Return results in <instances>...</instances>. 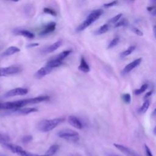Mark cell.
Masks as SVG:
<instances>
[{"label": "cell", "instance_id": "cell-1", "mask_svg": "<svg viewBox=\"0 0 156 156\" xmlns=\"http://www.w3.org/2000/svg\"><path fill=\"white\" fill-rule=\"evenodd\" d=\"M49 99V97L48 96H40L35 98L18 100L15 101L0 102V110H11L16 108H20L27 105L40 103L41 102L48 101Z\"/></svg>", "mask_w": 156, "mask_h": 156}, {"label": "cell", "instance_id": "cell-2", "mask_svg": "<svg viewBox=\"0 0 156 156\" xmlns=\"http://www.w3.org/2000/svg\"><path fill=\"white\" fill-rule=\"evenodd\" d=\"M65 121L63 117L57 118L50 119H44L41 121L37 126L38 129L43 132H48L55 128L60 123Z\"/></svg>", "mask_w": 156, "mask_h": 156}, {"label": "cell", "instance_id": "cell-3", "mask_svg": "<svg viewBox=\"0 0 156 156\" xmlns=\"http://www.w3.org/2000/svg\"><path fill=\"white\" fill-rule=\"evenodd\" d=\"M103 13V11L101 9H97L92 11L87 17V18L77 27V32H81L84 30L88 27H89L92 23L95 22Z\"/></svg>", "mask_w": 156, "mask_h": 156}, {"label": "cell", "instance_id": "cell-4", "mask_svg": "<svg viewBox=\"0 0 156 156\" xmlns=\"http://www.w3.org/2000/svg\"><path fill=\"white\" fill-rule=\"evenodd\" d=\"M5 148L12 152L13 153H15L17 154L19 156H47L46 155H37L31 152H29L28 151H26L24 150L21 146L13 144H10L9 143H4L2 144Z\"/></svg>", "mask_w": 156, "mask_h": 156}, {"label": "cell", "instance_id": "cell-5", "mask_svg": "<svg viewBox=\"0 0 156 156\" xmlns=\"http://www.w3.org/2000/svg\"><path fill=\"white\" fill-rule=\"evenodd\" d=\"M57 136L71 142H76L79 139L78 132L69 129H64L59 130L57 132Z\"/></svg>", "mask_w": 156, "mask_h": 156}, {"label": "cell", "instance_id": "cell-6", "mask_svg": "<svg viewBox=\"0 0 156 156\" xmlns=\"http://www.w3.org/2000/svg\"><path fill=\"white\" fill-rule=\"evenodd\" d=\"M38 110L34 107L20 108L5 112L3 115H26L37 112Z\"/></svg>", "mask_w": 156, "mask_h": 156}, {"label": "cell", "instance_id": "cell-7", "mask_svg": "<svg viewBox=\"0 0 156 156\" xmlns=\"http://www.w3.org/2000/svg\"><path fill=\"white\" fill-rule=\"evenodd\" d=\"M21 71L20 67L16 66H10L7 67H0V76H9L15 75Z\"/></svg>", "mask_w": 156, "mask_h": 156}, {"label": "cell", "instance_id": "cell-8", "mask_svg": "<svg viewBox=\"0 0 156 156\" xmlns=\"http://www.w3.org/2000/svg\"><path fill=\"white\" fill-rule=\"evenodd\" d=\"M28 92V90L26 88H16L12 90H10L6 92L4 96L5 98H9L16 96H23L26 95Z\"/></svg>", "mask_w": 156, "mask_h": 156}, {"label": "cell", "instance_id": "cell-9", "mask_svg": "<svg viewBox=\"0 0 156 156\" xmlns=\"http://www.w3.org/2000/svg\"><path fill=\"white\" fill-rule=\"evenodd\" d=\"M142 62V58H138L133 61L130 62L128 65H127L122 70V73L123 74H127L131 71L132 69H133L137 67Z\"/></svg>", "mask_w": 156, "mask_h": 156}, {"label": "cell", "instance_id": "cell-10", "mask_svg": "<svg viewBox=\"0 0 156 156\" xmlns=\"http://www.w3.org/2000/svg\"><path fill=\"white\" fill-rule=\"evenodd\" d=\"M114 146L115 147H116L119 151H120L121 152H122V153H124V154L128 155V156H139L137 153H136L134 151L120 144H116V143H114L113 144Z\"/></svg>", "mask_w": 156, "mask_h": 156}, {"label": "cell", "instance_id": "cell-11", "mask_svg": "<svg viewBox=\"0 0 156 156\" xmlns=\"http://www.w3.org/2000/svg\"><path fill=\"white\" fill-rule=\"evenodd\" d=\"M55 27H56V23L53 21L50 22L46 24L44 26L43 29L40 32V35L43 36V35H46L47 34H49L52 32L55 29Z\"/></svg>", "mask_w": 156, "mask_h": 156}, {"label": "cell", "instance_id": "cell-12", "mask_svg": "<svg viewBox=\"0 0 156 156\" xmlns=\"http://www.w3.org/2000/svg\"><path fill=\"white\" fill-rule=\"evenodd\" d=\"M68 121L72 126L77 129H81L83 127V124L82 122L79 120V118H77L75 116H69L68 118Z\"/></svg>", "mask_w": 156, "mask_h": 156}, {"label": "cell", "instance_id": "cell-13", "mask_svg": "<svg viewBox=\"0 0 156 156\" xmlns=\"http://www.w3.org/2000/svg\"><path fill=\"white\" fill-rule=\"evenodd\" d=\"M53 69L47 66L46 65L45 66H43L42 68H41L40 69H39L35 74V76L37 79H41L43 77H44L45 76H46L47 74H48L50 72H51V71Z\"/></svg>", "mask_w": 156, "mask_h": 156}, {"label": "cell", "instance_id": "cell-14", "mask_svg": "<svg viewBox=\"0 0 156 156\" xmlns=\"http://www.w3.org/2000/svg\"><path fill=\"white\" fill-rule=\"evenodd\" d=\"M62 41L61 40H58V41L54 42V43H52V44L48 46L46 48H44L43 50V52L45 54L52 52L55 51V50H57L62 45Z\"/></svg>", "mask_w": 156, "mask_h": 156}, {"label": "cell", "instance_id": "cell-15", "mask_svg": "<svg viewBox=\"0 0 156 156\" xmlns=\"http://www.w3.org/2000/svg\"><path fill=\"white\" fill-rule=\"evenodd\" d=\"M14 34L16 35H20L24 37H26L27 38L32 39L34 38V34L32 33L31 32L25 30V29H15L14 30Z\"/></svg>", "mask_w": 156, "mask_h": 156}, {"label": "cell", "instance_id": "cell-16", "mask_svg": "<svg viewBox=\"0 0 156 156\" xmlns=\"http://www.w3.org/2000/svg\"><path fill=\"white\" fill-rule=\"evenodd\" d=\"M78 69L80 71H81L82 72L85 73H88L90 70V66L83 57H82L80 58V64L78 66Z\"/></svg>", "mask_w": 156, "mask_h": 156}, {"label": "cell", "instance_id": "cell-17", "mask_svg": "<svg viewBox=\"0 0 156 156\" xmlns=\"http://www.w3.org/2000/svg\"><path fill=\"white\" fill-rule=\"evenodd\" d=\"M20 51V49L16 46H12L9 47L7 49H6L2 53V56L5 57V56H9L12 55L15 53H17Z\"/></svg>", "mask_w": 156, "mask_h": 156}, {"label": "cell", "instance_id": "cell-18", "mask_svg": "<svg viewBox=\"0 0 156 156\" xmlns=\"http://www.w3.org/2000/svg\"><path fill=\"white\" fill-rule=\"evenodd\" d=\"M62 64V62L56 59L55 57L54 58H52V59H51L50 60H49L47 63H46V66L52 68V69H54V68H57L59 66H60Z\"/></svg>", "mask_w": 156, "mask_h": 156}, {"label": "cell", "instance_id": "cell-19", "mask_svg": "<svg viewBox=\"0 0 156 156\" xmlns=\"http://www.w3.org/2000/svg\"><path fill=\"white\" fill-rule=\"evenodd\" d=\"M58 149H59V146L58 144H52L49 147V149L47 150L44 155L47 156H52L57 152Z\"/></svg>", "mask_w": 156, "mask_h": 156}, {"label": "cell", "instance_id": "cell-20", "mask_svg": "<svg viewBox=\"0 0 156 156\" xmlns=\"http://www.w3.org/2000/svg\"><path fill=\"white\" fill-rule=\"evenodd\" d=\"M108 29H109V24L108 23H106L101 26L99 29H98L96 30L95 34L96 35H101L106 33L108 30Z\"/></svg>", "mask_w": 156, "mask_h": 156}, {"label": "cell", "instance_id": "cell-21", "mask_svg": "<svg viewBox=\"0 0 156 156\" xmlns=\"http://www.w3.org/2000/svg\"><path fill=\"white\" fill-rule=\"evenodd\" d=\"M71 52V51L70 50H66L62 52H60V54H58L57 55H56L55 57V58L61 62H62L66 57H67Z\"/></svg>", "mask_w": 156, "mask_h": 156}, {"label": "cell", "instance_id": "cell-22", "mask_svg": "<svg viewBox=\"0 0 156 156\" xmlns=\"http://www.w3.org/2000/svg\"><path fill=\"white\" fill-rule=\"evenodd\" d=\"M150 105V102L149 101L146 100L144 102V103L143 104V105L140 107V108L138 109V113L140 114H144L145 113L147 110H148L149 107Z\"/></svg>", "mask_w": 156, "mask_h": 156}, {"label": "cell", "instance_id": "cell-23", "mask_svg": "<svg viewBox=\"0 0 156 156\" xmlns=\"http://www.w3.org/2000/svg\"><path fill=\"white\" fill-rule=\"evenodd\" d=\"M135 49V46H129L126 50H125L124 51H123L121 54H120V57L121 58H124L126 57L129 55H130Z\"/></svg>", "mask_w": 156, "mask_h": 156}, {"label": "cell", "instance_id": "cell-24", "mask_svg": "<svg viewBox=\"0 0 156 156\" xmlns=\"http://www.w3.org/2000/svg\"><path fill=\"white\" fill-rule=\"evenodd\" d=\"M10 141V137L8 135L1 133L0 132V143L1 144H4L6 143H9Z\"/></svg>", "mask_w": 156, "mask_h": 156}, {"label": "cell", "instance_id": "cell-25", "mask_svg": "<svg viewBox=\"0 0 156 156\" xmlns=\"http://www.w3.org/2000/svg\"><path fill=\"white\" fill-rule=\"evenodd\" d=\"M147 87H148V85L147 83L143 84V85H141V87L140 88L134 90V94L136 95H139V94H141L142 93L144 92L146 90V89L147 88Z\"/></svg>", "mask_w": 156, "mask_h": 156}, {"label": "cell", "instance_id": "cell-26", "mask_svg": "<svg viewBox=\"0 0 156 156\" xmlns=\"http://www.w3.org/2000/svg\"><path fill=\"white\" fill-rule=\"evenodd\" d=\"M121 16H122V13H121L117 14L116 15H115V16H113L112 18H111V19L109 20V21H108V24L109 25H110V24H115L119 20V19L121 18Z\"/></svg>", "mask_w": 156, "mask_h": 156}, {"label": "cell", "instance_id": "cell-27", "mask_svg": "<svg viewBox=\"0 0 156 156\" xmlns=\"http://www.w3.org/2000/svg\"><path fill=\"white\" fill-rule=\"evenodd\" d=\"M119 41V38L118 37H114L112 40L110 42V43L108 44V46H107V48L108 49H111V48H113V47H115V46H116L118 43Z\"/></svg>", "mask_w": 156, "mask_h": 156}, {"label": "cell", "instance_id": "cell-28", "mask_svg": "<svg viewBox=\"0 0 156 156\" xmlns=\"http://www.w3.org/2000/svg\"><path fill=\"white\" fill-rule=\"evenodd\" d=\"M128 24V21L127 20V19L126 18H122V20H121L120 21H118L115 25L114 27H119L121 26H126Z\"/></svg>", "mask_w": 156, "mask_h": 156}, {"label": "cell", "instance_id": "cell-29", "mask_svg": "<svg viewBox=\"0 0 156 156\" xmlns=\"http://www.w3.org/2000/svg\"><path fill=\"white\" fill-rule=\"evenodd\" d=\"M122 99L126 104H129L131 101V96L129 93H125L122 95Z\"/></svg>", "mask_w": 156, "mask_h": 156}, {"label": "cell", "instance_id": "cell-30", "mask_svg": "<svg viewBox=\"0 0 156 156\" xmlns=\"http://www.w3.org/2000/svg\"><path fill=\"white\" fill-rule=\"evenodd\" d=\"M43 11H44V13L50 14V15H52V16H56V15H57L56 12H55L54 10H52V9H50V8H48V7L44 8Z\"/></svg>", "mask_w": 156, "mask_h": 156}, {"label": "cell", "instance_id": "cell-31", "mask_svg": "<svg viewBox=\"0 0 156 156\" xmlns=\"http://www.w3.org/2000/svg\"><path fill=\"white\" fill-rule=\"evenodd\" d=\"M32 140V135H26L24 136L22 138V142L24 144H26V143H29L30 141H31Z\"/></svg>", "mask_w": 156, "mask_h": 156}, {"label": "cell", "instance_id": "cell-32", "mask_svg": "<svg viewBox=\"0 0 156 156\" xmlns=\"http://www.w3.org/2000/svg\"><path fill=\"white\" fill-rule=\"evenodd\" d=\"M132 30L135 34H136L138 36H143V33L141 30H140L139 29H138L137 27H132L131 28Z\"/></svg>", "mask_w": 156, "mask_h": 156}, {"label": "cell", "instance_id": "cell-33", "mask_svg": "<svg viewBox=\"0 0 156 156\" xmlns=\"http://www.w3.org/2000/svg\"><path fill=\"white\" fill-rule=\"evenodd\" d=\"M117 4H118V1H113L104 4L103 5V7H105V8H108V7H113V6L116 5Z\"/></svg>", "mask_w": 156, "mask_h": 156}, {"label": "cell", "instance_id": "cell-34", "mask_svg": "<svg viewBox=\"0 0 156 156\" xmlns=\"http://www.w3.org/2000/svg\"><path fill=\"white\" fill-rule=\"evenodd\" d=\"M144 147L145 154H146V156H153L151 149H149V147L146 144H144Z\"/></svg>", "mask_w": 156, "mask_h": 156}, {"label": "cell", "instance_id": "cell-35", "mask_svg": "<svg viewBox=\"0 0 156 156\" xmlns=\"http://www.w3.org/2000/svg\"><path fill=\"white\" fill-rule=\"evenodd\" d=\"M152 92H153V91H152V90H151V91H148L147 93H146V94L144 95V99H145L147 98L148 97H149V96L152 94Z\"/></svg>", "mask_w": 156, "mask_h": 156}, {"label": "cell", "instance_id": "cell-36", "mask_svg": "<svg viewBox=\"0 0 156 156\" xmlns=\"http://www.w3.org/2000/svg\"><path fill=\"white\" fill-rule=\"evenodd\" d=\"M39 44L38 43H30V44H29L27 47V48H33V47H35V46H38Z\"/></svg>", "mask_w": 156, "mask_h": 156}, {"label": "cell", "instance_id": "cell-37", "mask_svg": "<svg viewBox=\"0 0 156 156\" xmlns=\"http://www.w3.org/2000/svg\"><path fill=\"white\" fill-rule=\"evenodd\" d=\"M151 14L152 15H156V6H155L154 9L151 12Z\"/></svg>", "mask_w": 156, "mask_h": 156}, {"label": "cell", "instance_id": "cell-38", "mask_svg": "<svg viewBox=\"0 0 156 156\" xmlns=\"http://www.w3.org/2000/svg\"><path fill=\"white\" fill-rule=\"evenodd\" d=\"M153 31H154V34L155 35V37L156 38V26H154L153 27Z\"/></svg>", "mask_w": 156, "mask_h": 156}, {"label": "cell", "instance_id": "cell-39", "mask_svg": "<svg viewBox=\"0 0 156 156\" xmlns=\"http://www.w3.org/2000/svg\"><path fill=\"white\" fill-rule=\"evenodd\" d=\"M155 115H156V108L154 109V110L153 111V112L152 113V116H155Z\"/></svg>", "mask_w": 156, "mask_h": 156}, {"label": "cell", "instance_id": "cell-40", "mask_svg": "<svg viewBox=\"0 0 156 156\" xmlns=\"http://www.w3.org/2000/svg\"><path fill=\"white\" fill-rule=\"evenodd\" d=\"M153 132H154V133L155 135H156V126L154 128V129H153Z\"/></svg>", "mask_w": 156, "mask_h": 156}, {"label": "cell", "instance_id": "cell-41", "mask_svg": "<svg viewBox=\"0 0 156 156\" xmlns=\"http://www.w3.org/2000/svg\"><path fill=\"white\" fill-rule=\"evenodd\" d=\"M0 156H8V155H5V154H4L3 153H1L0 152Z\"/></svg>", "mask_w": 156, "mask_h": 156}, {"label": "cell", "instance_id": "cell-42", "mask_svg": "<svg viewBox=\"0 0 156 156\" xmlns=\"http://www.w3.org/2000/svg\"><path fill=\"white\" fill-rule=\"evenodd\" d=\"M111 156H118V155H112Z\"/></svg>", "mask_w": 156, "mask_h": 156}]
</instances>
